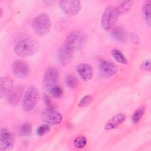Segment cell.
<instances>
[{"mask_svg": "<svg viewBox=\"0 0 151 151\" xmlns=\"http://www.w3.org/2000/svg\"><path fill=\"white\" fill-rule=\"evenodd\" d=\"M0 11H1V17H2V9H0Z\"/></svg>", "mask_w": 151, "mask_h": 151, "instance_id": "cell-31", "label": "cell"}, {"mask_svg": "<svg viewBox=\"0 0 151 151\" xmlns=\"http://www.w3.org/2000/svg\"><path fill=\"white\" fill-rule=\"evenodd\" d=\"M119 15L116 7L113 6L107 7L104 10L101 19V25L103 28L106 30L112 29L117 22Z\"/></svg>", "mask_w": 151, "mask_h": 151, "instance_id": "cell-4", "label": "cell"}, {"mask_svg": "<svg viewBox=\"0 0 151 151\" xmlns=\"http://www.w3.org/2000/svg\"><path fill=\"white\" fill-rule=\"evenodd\" d=\"M117 70L116 65L109 61L102 60L99 63V73L101 77H110L117 73Z\"/></svg>", "mask_w": 151, "mask_h": 151, "instance_id": "cell-7", "label": "cell"}, {"mask_svg": "<svg viewBox=\"0 0 151 151\" xmlns=\"http://www.w3.org/2000/svg\"><path fill=\"white\" fill-rule=\"evenodd\" d=\"M150 9H151V1H147L145 2L143 7V16L144 19L147 25L150 26Z\"/></svg>", "mask_w": 151, "mask_h": 151, "instance_id": "cell-18", "label": "cell"}, {"mask_svg": "<svg viewBox=\"0 0 151 151\" xmlns=\"http://www.w3.org/2000/svg\"><path fill=\"white\" fill-rule=\"evenodd\" d=\"M126 118V115L124 113H119L113 117H112L106 123L104 126V129L106 130H110L116 128L117 126L122 124Z\"/></svg>", "mask_w": 151, "mask_h": 151, "instance_id": "cell-15", "label": "cell"}, {"mask_svg": "<svg viewBox=\"0 0 151 151\" xmlns=\"http://www.w3.org/2000/svg\"><path fill=\"white\" fill-rule=\"evenodd\" d=\"M131 40H132V42H133L135 44L139 43V41H140L139 37L136 34H132V35H131Z\"/></svg>", "mask_w": 151, "mask_h": 151, "instance_id": "cell-30", "label": "cell"}, {"mask_svg": "<svg viewBox=\"0 0 151 151\" xmlns=\"http://www.w3.org/2000/svg\"><path fill=\"white\" fill-rule=\"evenodd\" d=\"M13 89V81L9 77H2L0 79L1 98H7Z\"/></svg>", "mask_w": 151, "mask_h": 151, "instance_id": "cell-13", "label": "cell"}, {"mask_svg": "<svg viewBox=\"0 0 151 151\" xmlns=\"http://www.w3.org/2000/svg\"><path fill=\"white\" fill-rule=\"evenodd\" d=\"M42 120L49 125H57L62 121L63 116L57 111L47 109L42 113Z\"/></svg>", "mask_w": 151, "mask_h": 151, "instance_id": "cell-11", "label": "cell"}, {"mask_svg": "<svg viewBox=\"0 0 151 151\" xmlns=\"http://www.w3.org/2000/svg\"><path fill=\"white\" fill-rule=\"evenodd\" d=\"M23 93V88L21 86H17L13 88L7 97L8 103L11 104H17Z\"/></svg>", "mask_w": 151, "mask_h": 151, "instance_id": "cell-17", "label": "cell"}, {"mask_svg": "<svg viewBox=\"0 0 151 151\" xmlns=\"http://www.w3.org/2000/svg\"><path fill=\"white\" fill-rule=\"evenodd\" d=\"M57 55L60 63L65 65H67L72 61L73 58V51L64 44L58 50Z\"/></svg>", "mask_w": 151, "mask_h": 151, "instance_id": "cell-12", "label": "cell"}, {"mask_svg": "<svg viewBox=\"0 0 151 151\" xmlns=\"http://www.w3.org/2000/svg\"><path fill=\"white\" fill-rule=\"evenodd\" d=\"M50 130V127L48 124H44L40 126L37 129L36 133L38 136H41Z\"/></svg>", "mask_w": 151, "mask_h": 151, "instance_id": "cell-26", "label": "cell"}, {"mask_svg": "<svg viewBox=\"0 0 151 151\" xmlns=\"http://www.w3.org/2000/svg\"><path fill=\"white\" fill-rule=\"evenodd\" d=\"M141 68L143 70L145 71H150V60H145L141 64Z\"/></svg>", "mask_w": 151, "mask_h": 151, "instance_id": "cell-28", "label": "cell"}, {"mask_svg": "<svg viewBox=\"0 0 151 151\" xmlns=\"http://www.w3.org/2000/svg\"><path fill=\"white\" fill-rule=\"evenodd\" d=\"M65 84L66 85L71 88H76L78 83L77 78L73 74H68L65 77Z\"/></svg>", "mask_w": 151, "mask_h": 151, "instance_id": "cell-21", "label": "cell"}, {"mask_svg": "<svg viewBox=\"0 0 151 151\" xmlns=\"http://www.w3.org/2000/svg\"><path fill=\"white\" fill-rule=\"evenodd\" d=\"M87 144V139L84 136H78L74 140V145L76 147L81 149Z\"/></svg>", "mask_w": 151, "mask_h": 151, "instance_id": "cell-24", "label": "cell"}, {"mask_svg": "<svg viewBox=\"0 0 151 151\" xmlns=\"http://www.w3.org/2000/svg\"><path fill=\"white\" fill-rule=\"evenodd\" d=\"M87 35L83 31L77 30L70 33L66 38L64 45L71 51H77L81 49L85 44Z\"/></svg>", "mask_w": 151, "mask_h": 151, "instance_id": "cell-3", "label": "cell"}, {"mask_svg": "<svg viewBox=\"0 0 151 151\" xmlns=\"http://www.w3.org/2000/svg\"><path fill=\"white\" fill-rule=\"evenodd\" d=\"M51 27L50 18L45 13H41L36 16L32 22V29L35 34L38 36H44L48 34Z\"/></svg>", "mask_w": 151, "mask_h": 151, "instance_id": "cell-2", "label": "cell"}, {"mask_svg": "<svg viewBox=\"0 0 151 151\" xmlns=\"http://www.w3.org/2000/svg\"><path fill=\"white\" fill-rule=\"evenodd\" d=\"M44 100L45 105L48 107V109H51L50 107L51 106V101L50 98L48 96H44Z\"/></svg>", "mask_w": 151, "mask_h": 151, "instance_id": "cell-29", "label": "cell"}, {"mask_svg": "<svg viewBox=\"0 0 151 151\" xmlns=\"http://www.w3.org/2000/svg\"><path fill=\"white\" fill-rule=\"evenodd\" d=\"M14 144V137L13 134L6 129H1L0 132V150H9L13 147Z\"/></svg>", "mask_w": 151, "mask_h": 151, "instance_id": "cell-10", "label": "cell"}, {"mask_svg": "<svg viewBox=\"0 0 151 151\" xmlns=\"http://www.w3.org/2000/svg\"><path fill=\"white\" fill-rule=\"evenodd\" d=\"M111 55L114 60L118 63L122 64H126L127 63V58L119 50L113 49L111 51Z\"/></svg>", "mask_w": 151, "mask_h": 151, "instance_id": "cell-19", "label": "cell"}, {"mask_svg": "<svg viewBox=\"0 0 151 151\" xmlns=\"http://www.w3.org/2000/svg\"><path fill=\"white\" fill-rule=\"evenodd\" d=\"M133 2L132 1H126L121 2L117 8L119 14H123L128 12L132 6Z\"/></svg>", "mask_w": 151, "mask_h": 151, "instance_id": "cell-22", "label": "cell"}, {"mask_svg": "<svg viewBox=\"0 0 151 151\" xmlns=\"http://www.w3.org/2000/svg\"><path fill=\"white\" fill-rule=\"evenodd\" d=\"M93 97L91 95H87L83 97L79 102L78 106L80 107H85L89 105L93 101Z\"/></svg>", "mask_w": 151, "mask_h": 151, "instance_id": "cell-27", "label": "cell"}, {"mask_svg": "<svg viewBox=\"0 0 151 151\" xmlns=\"http://www.w3.org/2000/svg\"><path fill=\"white\" fill-rule=\"evenodd\" d=\"M12 71L15 77L24 79L29 76L30 67L27 63L21 60H16L12 65Z\"/></svg>", "mask_w": 151, "mask_h": 151, "instance_id": "cell-8", "label": "cell"}, {"mask_svg": "<svg viewBox=\"0 0 151 151\" xmlns=\"http://www.w3.org/2000/svg\"><path fill=\"white\" fill-rule=\"evenodd\" d=\"M59 5L63 11L70 15H77L81 8V4L80 1H60Z\"/></svg>", "mask_w": 151, "mask_h": 151, "instance_id": "cell-9", "label": "cell"}, {"mask_svg": "<svg viewBox=\"0 0 151 151\" xmlns=\"http://www.w3.org/2000/svg\"><path fill=\"white\" fill-rule=\"evenodd\" d=\"M77 71L81 78L85 81L91 79L93 75V68L87 63H81L78 65Z\"/></svg>", "mask_w": 151, "mask_h": 151, "instance_id": "cell-14", "label": "cell"}, {"mask_svg": "<svg viewBox=\"0 0 151 151\" xmlns=\"http://www.w3.org/2000/svg\"><path fill=\"white\" fill-rule=\"evenodd\" d=\"M37 42L28 38L22 39L18 41L14 46L15 54L21 57H27L34 55L38 51Z\"/></svg>", "mask_w": 151, "mask_h": 151, "instance_id": "cell-1", "label": "cell"}, {"mask_svg": "<svg viewBox=\"0 0 151 151\" xmlns=\"http://www.w3.org/2000/svg\"><path fill=\"white\" fill-rule=\"evenodd\" d=\"M38 91L34 86H29L26 90L22 101V107L24 110L29 111L35 106L38 100Z\"/></svg>", "mask_w": 151, "mask_h": 151, "instance_id": "cell-5", "label": "cell"}, {"mask_svg": "<svg viewBox=\"0 0 151 151\" xmlns=\"http://www.w3.org/2000/svg\"><path fill=\"white\" fill-rule=\"evenodd\" d=\"M32 126L29 123H25L22 124L19 129V133L22 136H28L31 134Z\"/></svg>", "mask_w": 151, "mask_h": 151, "instance_id": "cell-23", "label": "cell"}, {"mask_svg": "<svg viewBox=\"0 0 151 151\" xmlns=\"http://www.w3.org/2000/svg\"><path fill=\"white\" fill-rule=\"evenodd\" d=\"M110 35L113 40L120 42H125L128 38L127 31L120 26L113 28L110 31Z\"/></svg>", "mask_w": 151, "mask_h": 151, "instance_id": "cell-16", "label": "cell"}, {"mask_svg": "<svg viewBox=\"0 0 151 151\" xmlns=\"http://www.w3.org/2000/svg\"><path fill=\"white\" fill-rule=\"evenodd\" d=\"M59 78L58 70L55 68H50L46 70L42 77V85L46 91H50L51 88L57 86Z\"/></svg>", "mask_w": 151, "mask_h": 151, "instance_id": "cell-6", "label": "cell"}, {"mask_svg": "<svg viewBox=\"0 0 151 151\" xmlns=\"http://www.w3.org/2000/svg\"><path fill=\"white\" fill-rule=\"evenodd\" d=\"M49 93L52 97L55 98H59L62 96L63 94V90L61 87L56 86L51 88Z\"/></svg>", "mask_w": 151, "mask_h": 151, "instance_id": "cell-25", "label": "cell"}, {"mask_svg": "<svg viewBox=\"0 0 151 151\" xmlns=\"http://www.w3.org/2000/svg\"><path fill=\"white\" fill-rule=\"evenodd\" d=\"M145 107L144 106H141L139 107H138L132 115V122L134 123H138L140 120L141 118L142 117L145 113Z\"/></svg>", "mask_w": 151, "mask_h": 151, "instance_id": "cell-20", "label": "cell"}]
</instances>
